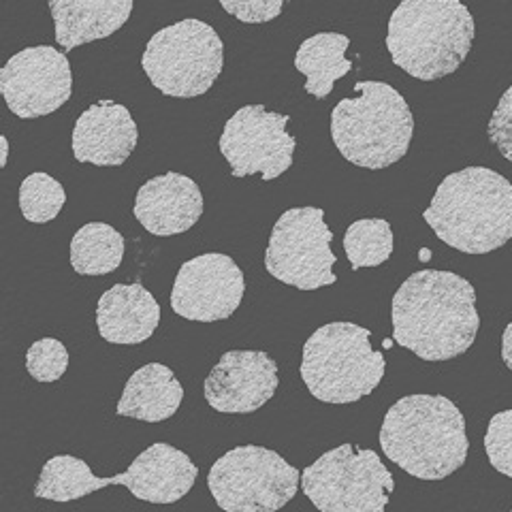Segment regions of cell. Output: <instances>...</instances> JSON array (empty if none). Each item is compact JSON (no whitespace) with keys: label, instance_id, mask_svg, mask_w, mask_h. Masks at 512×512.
<instances>
[{"label":"cell","instance_id":"obj_23","mask_svg":"<svg viewBox=\"0 0 512 512\" xmlns=\"http://www.w3.org/2000/svg\"><path fill=\"white\" fill-rule=\"evenodd\" d=\"M114 485V476L99 478L88 468V463L73 455H58L45 461L39 483L35 487V498L52 502H73Z\"/></svg>","mask_w":512,"mask_h":512},{"label":"cell","instance_id":"obj_25","mask_svg":"<svg viewBox=\"0 0 512 512\" xmlns=\"http://www.w3.org/2000/svg\"><path fill=\"white\" fill-rule=\"evenodd\" d=\"M67 203V192L52 175L43 171L30 173L20 186V210L28 222H52Z\"/></svg>","mask_w":512,"mask_h":512},{"label":"cell","instance_id":"obj_28","mask_svg":"<svg viewBox=\"0 0 512 512\" xmlns=\"http://www.w3.org/2000/svg\"><path fill=\"white\" fill-rule=\"evenodd\" d=\"M222 9L244 24H265L280 18L284 0H220Z\"/></svg>","mask_w":512,"mask_h":512},{"label":"cell","instance_id":"obj_9","mask_svg":"<svg viewBox=\"0 0 512 512\" xmlns=\"http://www.w3.org/2000/svg\"><path fill=\"white\" fill-rule=\"evenodd\" d=\"M299 480V470L276 451L246 444L214 463L207 487L227 512H274L295 498Z\"/></svg>","mask_w":512,"mask_h":512},{"label":"cell","instance_id":"obj_18","mask_svg":"<svg viewBox=\"0 0 512 512\" xmlns=\"http://www.w3.org/2000/svg\"><path fill=\"white\" fill-rule=\"evenodd\" d=\"M160 323V306L141 282L114 284L96 306V327L109 344H141Z\"/></svg>","mask_w":512,"mask_h":512},{"label":"cell","instance_id":"obj_7","mask_svg":"<svg viewBox=\"0 0 512 512\" xmlns=\"http://www.w3.org/2000/svg\"><path fill=\"white\" fill-rule=\"evenodd\" d=\"M141 67L156 90L175 99H195L220 77L224 45L210 24L188 18L156 32Z\"/></svg>","mask_w":512,"mask_h":512},{"label":"cell","instance_id":"obj_13","mask_svg":"<svg viewBox=\"0 0 512 512\" xmlns=\"http://www.w3.org/2000/svg\"><path fill=\"white\" fill-rule=\"evenodd\" d=\"M244 291V271L231 256L207 252L180 267L171 288V308L186 320L216 323L235 314Z\"/></svg>","mask_w":512,"mask_h":512},{"label":"cell","instance_id":"obj_29","mask_svg":"<svg viewBox=\"0 0 512 512\" xmlns=\"http://www.w3.org/2000/svg\"><path fill=\"white\" fill-rule=\"evenodd\" d=\"M489 141L512 163V86L502 94L487 128Z\"/></svg>","mask_w":512,"mask_h":512},{"label":"cell","instance_id":"obj_31","mask_svg":"<svg viewBox=\"0 0 512 512\" xmlns=\"http://www.w3.org/2000/svg\"><path fill=\"white\" fill-rule=\"evenodd\" d=\"M421 259L429 261V250H421Z\"/></svg>","mask_w":512,"mask_h":512},{"label":"cell","instance_id":"obj_8","mask_svg":"<svg viewBox=\"0 0 512 512\" xmlns=\"http://www.w3.org/2000/svg\"><path fill=\"white\" fill-rule=\"evenodd\" d=\"M303 491L323 512H382L395 480L370 448L342 444L303 470Z\"/></svg>","mask_w":512,"mask_h":512},{"label":"cell","instance_id":"obj_14","mask_svg":"<svg viewBox=\"0 0 512 512\" xmlns=\"http://www.w3.org/2000/svg\"><path fill=\"white\" fill-rule=\"evenodd\" d=\"M278 365L263 350H229L205 378V402L224 414H250L278 391Z\"/></svg>","mask_w":512,"mask_h":512},{"label":"cell","instance_id":"obj_15","mask_svg":"<svg viewBox=\"0 0 512 512\" xmlns=\"http://www.w3.org/2000/svg\"><path fill=\"white\" fill-rule=\"evenodd\" d=\"M203 195L195 180L182 173H163L137 190L133 214L148 233L171 237L186 233L203 216Z\"/></svg>","mask_w":512,"mask_h":512},{"label":"cell","instance_id":"obj_21","mask_svg":"<svg viewBox=\"0 0 512 512\" xmlns=\"http://www.w3.org/2000/svg\"><path fill=\"white\" fill-rule=\"evenodd\" d=\"M350 39L340 32H318L299 45L295 67L306 75V90L314 99L325 101L333 92V84L352 71L346 60Z\"/></svg>","mask_w":512,"mask_h":512},{"label":"cell","instance_id":"obj_11","mask_svg":"<svg viewBox=\"0 0 512 512\" xmlns=\"http://www.w3.org/2000/svg\"><path fill=\"white\" fill-rule=\"evenodd\" d=\"M288 116L267 111L263 105H246L227 120L220 135V152L235 178L259 173L265 182L291 169L297 148L286 131Z\"/></svg>","mask_w":512,"mask_h":512},{"label":"cell","instance_id":"obj_27","mask_svg":"<svg viewBox=\"0 0 512 512\" xmlns=\"http://www.w3.org/2000/svg\"><path fill=\"white\" fill-rule=\"evenodd\" d=\"M485 451L491 466L500 474L512 478V410L498 412L489 421Z\"/></svg>","mask_w":512,"mask_h":512},{"label":"cell","instance_id":"obj_1","mask_svg":"<svg viewBox=\"0 0 512 512\" xmlns=\"http://www.w3.org/2000/svg\"><path fill=\"white\" fill-rule=\"evenodd\" d=\"M391 320L395 342L419 359H455L476 340V291L453 271H416L393 295Z\"/></svg>","mask_w":512,"mask_h":512},{"label":"cell","instance_id":"obj_24","mask_svg":"<svg viewBox=\"0 0 512 512\" xmlns=\"http://www.w3.org/2000/svg\"><path fill=\"white\" fill-rule=\"evenodd\" d=\"M344 250L355 271L387 263L393 254L391 224L382 218L352 222L344 235Z\"/></svg>","mask_w":512,"mask_h":512},{"label":"cell","instance_id":"obj_4","mask_svg":"<svg viewBox=\"0 0 512 512\" xmlns=\"http://www.w3.org/2000/svg\"><path fill=\"white\" fill-rule=\"evenodd\" d=\"M474 18L461 0H402L389 18L387 50L421 82L453 75L474 43Z\"/></svg>","mask_w":512,"mask_h":512},{"label":"cell","instance_id":"obj_3","mask_svg":"<svg viewBox=\"0 0 512 512\" xmlns=\"http://www.w3.org/2000/svg\"><path fill=\"white\" fill-rule=\"evenodd\" d=\"M423 218L446 246L489 254L512 239V184L487 167L455 171L440 182Z\"/></svg>","mask_w":512,"mask_h":512},{"label":"cell","instance_id":"obj_30","mask_svg":"<svg viewBox=\"0 0 512 512\" xmlns=\"http://www.w3.org/2000/svg\"><path fill=\"white\" fill-rule=\"evenodd\" d=\"M502 359H504L508 370L512 372V320H510L508 327L504 329V335H502Z\"/></svg>","mask_w":512,"mask_h":512},{"label":"cell","instance_id":"obj_26","mask_svg":"<svg viewBox=\"0 0 512 512\" xmlns=\"http://www.w3.org/2000/svg\"><path fill=\"white\" fill-rule=\"evenodd\" d=\"M69 367V350L54 338H43L26 352V370L37 382H56Z\"/></svg>","mask_w":512,"mask_h":512},{"label":"cell","instance_id":"obj_16","mask_svg":"<svg viewBox=\"0 0 512 512\" xmlns=\"http://www.w3.org/2000/svg\"><path fill=\"white\" fill-rule=\"evenodd\" d=\"M137 139L131 111L116 101H99L77 118L71 148L79 163L120 167L137 148Z\"/></svg>","mask_w":512,"mask_h":512},{"label":"cell","instance_id":"obj_20","mask_svg":"<svg viewBox=\"0 0 512 512\" xmlns=\"http://www.w3.org/2000/svg\"><path fill=\"white\" fill-rule=\"evenodd\" d=\"M182 384L163 363H148L128 378L118 402V414L128 419L163 423L180 410Z\"/></svg>","mask_w":512,"mask_h":512},{"label":"cell","instance_id":"obj_22","mask_svg":"<svg viewBox=\"0 0 512 512\" xmlns=\"http://www.w3.org/2000/svg\"><path fill=\"white\" fill-rule=\"evenodd\" d=\"M124 259V237L105 222H88L71 239V265L79 276H107Z\"/></svg>","mask_w":512,"mask_h":512},{"label":"cell","instance_id":"obj_5","mask_svg":"<svg viewBox=\"0 0 512 512\" xmlns=\"http://www.w3.org/2000/svg\"><path fill=\"white\" fill-rule=\"evenodd\" d=\"M414 118L406 99L384 82H357L355 96L335 105L331 137L348 163L380 171L408 154Z\"/></svg>","mask_w":512,"mask_h":512},{"label":"cell","instance_id":"obj_12","mask_svg":"<svg viewBox=\"0 0 512 512\" xmlns=\"http://www.w3.org/2000/svg\"><path fill=\"white\" fill-rule=\"evenodd\" d=\"M0 92L11 114L22 120L50 116L73 94L69 58L50 45L26 47L0 71Z\"/></svg>","mask_w":512,"mask_h":512},{"label":"cell","instance_id":"obj_2","mask_svg":"<svg viewBox=\"0 0 512 512\" xmlns=\"http://www.w3.org/2000/svg\"><path fill=\"white\" fill-rule=\"evenodd\" d=\"M380 446L410 476L442 480L468 459L466 419L444 395H408L384 414Z\"/></svg>","mask_w":512,"mask_h":512},{"label":"cell","instance_id":"obj_10","mask_svg":"<svg viewBox=\"0 0 512 512\" xmlns=\"http://www.w3.org/2000/svg\"><path fill=\"white\" fill-rule=\"evenodd\" d=\"M333 233L320 207H293L274 224L265 252V269L299 291H316L338 280L333 274Z\"/></svg>","mask_w":512,"mask_h":512},{"label":"cell","instance_id":"obj_19","mask_svg":"<svg viewBox=\"0 0 512 512\" xmlns=\"http://www.w3.org/2000/svg\"><path fill=\"white\" fill-rule=\"evenodd\" d=\"M54 18L56 43L75 50L118 32L133 13L135 0H47Z\"/></svg>","mask_w":512,"mask_h":512},{"label":"cell","instance_id":"obj_17","mask_svg":"<svg viewBox=\"0 0 512 512\" xmlns=\"http://www.w3.org/2000/svg\"><path fill=\"white\" fill-rule=\"evenodd\" d=\"M199 468L186 453L167 442H156L114 476V485L128 487L137 500L152 504L180 502L195 487Z\"/></svg>","mask_w":512,"mask_h":512},{"label":"cell","instance_id":"obj_6","mask_svg":"<svg viewBox=\"0 0 512 512\" xmlns=\"http://www.w3.org/2000/svg\"><path fill=\"white\" fill-rule=\"evenodd\" d=\"M370 329L355 323H329L303 346L301 378L325 404H355L372 395L384 376V357L374 350Z\"/></svg>","mask_w":512,"mask_h":512}]
</instances>
